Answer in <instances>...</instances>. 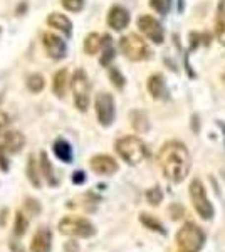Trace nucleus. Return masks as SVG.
Listing matches in <instances>:
<instances>
[{
  "instance_id": "nucleus-35",
  "label": "nucleus",
  "mask_w": 225,
  "mask_h": 252,
  "mask_svg": "<svg viewBox=\"0 0 225 252\" xmlns=\"http://www.w3.org/2000/svg\"><path fill=\"white\" fill-rule=\"evenodd\" d=\"M86 182V173L81 172V170H77V172L72 173V184L74 185H83Z\"/></svg>"
},
{
  "instance_id": "nucleus-11",
  "label": "nucleus",
  "mask_w": 225,
  "mask_h": 252,
  "mask_svg": "<svg viewBox=\"0 0 225 252\" xmlns=\"http://www.w3.org/2000/svg\"><path fill=\"white\" fill-rule=\"evenodd\" d=\"M89 166H91V170L94 173L97 175H104V177H109V175H114L120 170V165H118V161L114 160L113 157L109 155H96L91 158V161H89Z\"/></svg>"
},
{
  "instance_id": "nucleus-29",
  "label": "nucleus",
  "mask_w": 225,
  "mask_h": 252,
  "mask_svg": "<svg viewBox=\"0 0 225 252\" xmlns=\"http://www.w3.org/2000/svg\"><path fill=\"white\" fill-rule=\"evenodd\" d=\"M61 3L69 12H81L84 9V0H61Z\"/></svg>"
},
{
  "instance_id": "nucleus-14",
  "label": "nucleus",
  "mask_w": 225,
  "mask_h": 252,
  "mask_svg": "<svg viewBox=\"0 0 225 252\" xmlns=\"http://www.w3.org/2000/svg\"><path fill=\"white\" fill-rule=\"evenodd\" d=\"M2 146L5 148L7 153H19L20 150L26 146V136H24L20 131H17V129L7 131L5 135H3Z\"/></svg>"
},
{
  "instance_id": "nucleus-26",
  "label": "nucleus",
  "mask_w": 225,
  "mask_h": 252,
  "mask_svg": "<svg viewBox=\"0 0 225 252\" xmlns=\"http://www.w3.org/2000/svg\"><path fill=\"white\" fill-rule=\"evenodd\" d=\"M101 47H103V56H101V64L103 66H109V63L114 59V49L111 44V39L106 35L103 37V42H101Z\"/></svg>"
},
{
  "instance_id": "nucleus-36",
  "label": "nucleus",
  "mask_w": 225,
  "mask_h": 252,
  "mask_svg": "<svg viewBox=\"0 0 225 252\" xmlns=\"http://www.w3.org/2000/svg\"><path fill=\"white\" fill-rule=\"evenodd\" d=\"M9 123H10L9 115H7L5 111H0V133L5 131V128L9 126Z\"/></svg>"
},
{
  "instance_id": "nucleus-12",
  "label": "nucleus",
  "mask_w": 225,
  "mask_h": 252,
  "mask_svg": "<svg viewBox=\"0 0 225 252\" xmlns=\"http://www.w3.org/2000/svg\"><path fill=\"white\" fill-rule=\"evenodd\" d=\"M52 249V232L49 227H40L34 234L31 242V252H51Z\"/></svg>"
},
{
  "instance_id": "nucleus-13",
  "label": "nucleus",
  "mask_w": 225,
  "mask_h": 252,
  "mask_svg": "<svg viewBox=\"0 0 225 252\" xmlns=\"http://www.w3.org/2000/svg\"><path fill=\"white\" fill-rule=\"evenodd\" d=\"M129 24V14L126 9H123L120 5H114L109 9L108 14V26L111 27L113 31L121 32L123 29H126Z\"/></svg>"
},
{
  "instance_id": "nucleus-17",
  "label": "nucleus",
  "mask_w": 225,
  "mask_h": 252,
  "mask_svg": "<svg viewBox=\"0 0 225 252\" xmlns=\"http://www.w3.org/2000/svg\"><path fill=\"white\" fill-rule=\"evenodd\" d=\"M67 86H69V72L67 69H61L54 74L52 78V93L57 96V97H64L67 91Z\"/></svg>"
},
{
  "instance_id": "nucleus-32",
  "label": "nucleus",
  "mask_w": 225,
  "mask_h": 252,
  "mask_svg": "<svg viewBox=\"0 0 225 252\" xmlns=\"http://www.w3.org/2000/svg\"><path fill=\"white\" fill-rule=\"evenodd\" d=\"M26 209H27V214L32 215V217H35V215L40 214V210H42V207L35 198H27L26 200Z\"/></svg>"
},
{
  "instance_id": "nucleus-21",
  "label": "nucleus",
  "mask_w": 225,
  "mask_h": 252,
  "mask_svg": "<svg viewBox=\"0 0 225 252\" xmlns=\"http://www.w3.org/2000/svg\"><path fill=\"white\" fill-rule=\"evenodd\" d=\"M26 173H27V178L35 189H40L42 187V182H40V172H39V165L35 161L34 157H29V161H27V168H26Z\"/></svg>"
},
{
  "instance_id": "nucleus-39",
  "label": "nucleus",
  "mask_w": 225,
  "mask_h": 252,
  "mask_svg": "<svg viewBox=\"0 0 225 252\" xmlns=\"http://www.w3.org/2000/svg\"><path fill=\"white\" fill-rule=\"evenodd\" d=\"M217 126H219L220 129L224 131V136H225V123H222V121H217Z\"/></svg>"
},
{
  "instance_id": "nucleus-20",
  "label": "nucleus",
  "mask_w": 225,
  "mask_h": 252,
  "mask_svg": "<svg viewBox=\"0 0 225 252\" xmlns=\"http://www.w3.org/2000/svg\"><path fill=\"white\" fill-rule=\"evenodd\" d=\"M140 222L146 227V229L153 230V232H157L160 235H168V230L165 229V225H163L157 217H153V215H150L146 212L140 214Z\"/></svg>"
},
{
  "instance_id": "nucleus-16",
  "label": "nucleus",
  "mask_w": 225,
  "mask_h": 252,
  "mask_svg": "<svg viewBox=\"0 0 225 252\" xmlns=\"http://www.w3.org/2000/svg\"><path fill=\"white\" fill-rule=\"evenodd\" d=\"M47 24L51 27H54V29H57L59 32H63L64 35L71 37V34H72V22L64 14H59V12H52V14L47 17Z\"/></svg>"
},
{
  "instance_id": "nucleus-27",
  "label": "nucleus",
  "mask_w": 225,
  "mask_h": 252,
  "mask_svg": "<svg viewBox=\"0 0 225 252\" xmlns=\"http://www.w3.org/2000/svg\"><path fill=\"white\" fill-rule=\"evenodd\" d=\"M44 86H46V83H44V78L42 74H31L27 78V88L31 93H40L44 89Z\"/></svg>"
},
{
  "instance_id": "nucleus-2",
  "label": "nucleus",
  "mask_w": 225,
  "mask_h": 252,
  "mask_svg": "<svg viewBox=\"0 0 225 252\" xmlns=\"http://www.w3.org/2000/svg\"><path fill=\"white\" fill-rule=\"evenodd\" d=\"M178 252H200L207 242V235L195 222H185L175 235Z\"/></svg>"
},
{
  "instance_id": "nucleus-25",
  "label": "nucleus",
  "mask_w": 225,
  "mask_h": 252,
  "mask_svg": "<svg viewBox=\"0 0 225 252\" xmlns=\"http://www.w3.org/2000/svg\"><path fill=\"white\" fill-rule=\"evenodd\" d=\"M27 229H29V220L26 217L24 212H19L15 214V220H14V234L17 237H22L24 234H27Z\"/></svg>"
},
{
  "instance_id": "nucleus-4",
  "label": "nucleus",
  "mask_w": 225,
  "mask_h": 252,
  "mask_svg": "<svg viewBox=\"0 0 225 252\" xmlns=\"http://www.w3.org/2000/svg\"><path fill=\"white\" fill-rule=\"evenodd\" d=\"M59 232L67 237H79L89 239L96 235V227L94 223L86 217H76V215H66L59 220L57 225Z\"/></svg>"
},
{
  "instance_id": "nucleus-31",
  "label": "nucleus",
  "mask_w": 225,
  "mask_h": 252,
  "mask_svg": "<svg viewBox=\"0 0 225 252\" xmlns=\"http://www.w3.org/2000/svg\"><path fill=\"white\" fill-rule=\"evenodd\" d=\"M109 78H111V83L118 89H123V86H125V76L116 67H109Z\"/></svg>"
},
{
  "instance_id": "nucleus-3",
  "label": "nucleus",
  "mask_w": 225,
  "mask_h": 252,
  "mask_svg": "<svg viewBox=\"0 0 225 252\" xmlns=\"http://www.w3.org/2000/svg\"><path fill=\"white\" fill-rule=\"evenodd\" d=\"M116 152L128 165H140L148 157V148L138 136H123L116 141Z\"/></svg>"
},
{
  "instance_id": "nucleus-9",
  "label": "nucleus",
  "mask_w": 225,
  "mask_h": 252,
  "mask_svg": "<svg viewBox=\"0 0 225 252\" xmlns=\"http://www.w3.org/2000/svg\"><path fill=\"white\" fill-rule=\"evenodd\" d=\"M136 24H138V27H140V31L151 40V42L163 44V40H165V32H163L161 24H160L157 19H153L151 15H141V17H138Z\"/></svg>"
},
{
  "instance_id": "nucleus-10",
  "label": "nucleus",
  "mask_w": 225,
  "mask_h": 252,
  "mask_svg": "<svg viewBox=\"0 0 225 252\" xmlns=\"http://www.w3.org/2000/svg\"><path fill=\"white\" fill-rule=\"evenodd\" d=\"M42 44L44 49H46L47 56L54 61H61L66 58V52H67V46L59 35L52 34V32H46L42 35Z\"/></svg>"
},
{
  "instance_id": "nucleus-28",
  "label": "nucleus",
  "mask_w": 225,
  "mask_h": 252,
  "mask_svg": "<svg viewBox=\"0 0 225 252\" xmlns=\"http://www.w3.org/2000/svg\"><path fill=\"white\" fill-rule=\"evenodd\" d=\"M145 197H146V202L153 207H158L163 202V192L160 187H151V189H148L145 193Z\"/></svg>"
},
{
  "instance_id": "nucleus-34",
  "label": "nucleus",
  "mask_w": 225,
  "mask_h": 252,
  "mask_svg": "<svg viewBox=\"0 0 225 252\" xmlns=\"http://www.w3.org/2000/svg\"><path fill=\"white\" fill-rule=\"evenodd\" d=\"M170 214H171V219H173V220H178L180 217H183V207L173 204L170 207Z\"/></svg>"
},
{
  "instance_id": "nucleus-5",
  "label": "nucleus",
  "mask_w": 225,
  "mask_h": 252,
  "mask_svg": "<svg viewBox=\"0 0 225 252\" xmlns=\"http://www.w3.org/2000/svg\"><path fill=\"white\" fill-rule=\"evenodd\" d=\"M188 193H190V200L193 204L195 212L200 215V219L203 220H212L215 215V209L212 205V202L208 200L207 197V190L205 185L200 178H193L190 182V187H188Z\"/></svg>"
},
{
  "instance_id": "nucleus-33",
  "label": "nucleus",
  "mask_w": 225,
  "mask_h": 252,
  "mask_svg": "<svg viewBox=\"0 0 225 252\" xmlns=\"http://www.w3.org/2000/svg\"><path fill=\"white\" fill-rule=\"evenodd\" d=\"M0 170L9 172V157H7V152L2 145H0Z\"/></svg>"
},
{
  "instance_id": "nucleus-30",
  "label": "nucleus",
  "mask_w": 225,
  "mask_h": 252,
  "mask_svg": "<svg viewBox=\"0 0 225 252\" xmlns=\"http://www.w3.org/2000/svg\"><path fill=\"white\" fill-rule=\"evenodd\" d=\"M150 7L157 10L158 14L165 15L170 10V0H150Z\"/></svg>"
},
{
  "instance_id": "nucleus-8",
  "label": "nucleus",
  "mask_w": 225,
  "mask_h": 252,
  "mask_svg": "<svg viewBox=\"0 0 225 252\" xmlns=\"http://www.w3.org/2000/svg\"><path fill=\"white\" fill-rule=\"evenodd\" d=\"M94 108H96V116L101 126L108 128L114 123L116 108H114V97L109 93H99L94 101Z\"/></svg>"
},
{
  "instance_id": "nucleus-1",
  "label": "nucleus",
  "mask_w": 225,
  "mask_h": 252,
  "mask_svg": "<svg viewBox=\"0 0 225 252\" xmlns=\"http://www.w3.org/2000/svg\"><path fill=\"white\" fill-rule=\"evenodd\" d=\"M158 165L168 180H171L173 184H182L188 177L192 166V158L187 145L178 140L166 141L160 148Z\"/></svg>"
},
{
  "instance_id": "nucleus-18",
  "label": "nucleus",
  "mask_w": 225,
  "mask_h": 252,
  "mask_svg": "<svg viewBox=\"0 0 225 252\" xmlns=\"http://www.w3.org/2000/svg\"><path fill=\"white\" fill-rule=\"evenodd\" d=\"M39 172H40V175H42L44 178H46L47 185H51V187L57 185V178H56V175H54V168H52V163H51V160H49V157H47L46 152H40Z\"/></svg>"
},
{
  "instance_id": "nucleus-19",
  "label": "nucleus",
  "mask_w": 225,
  "mask_h": 252,
  "mask_svg": "<svg viewBox=\"0 0 225 252\" xmlns=\"http://www.w3.org/2000/svg\"><path fill=\"white\" fill-rule=\"evenodd\" d=\"M52 150H54V155L59 158L63 163H71L72 161V148L69 145V141H66L64 138H57L52 145Z\"/></svg>"
},
{
  "instance_id": "nucleus-24",
  "label": "nucleus",
  "mask_w": 225,
  "mask_h": 252,
  "mask_svg": "<svg viewBox=\"0 0 225 252\" xmlns=\"http://www.w3.org/2000/svg\"><path fill=\"white\" fill-rule=\"evenodd\" d=\"M215 34L219 42L225 46V3H220L219 5V14H217V20H215Z\"/></svg>"
},
{
  "instance_id": "nucleus-15",
  "label": "nucleus",
  "mask_w": 225,
  "mask_h": 252,
  "mask_svg": "<svg viewBox=\"0 0 225 252\" xmlns=\"http://www.w3.org/2000/svg\"><path fill=\"white\" fill-rule=\"evenodd\" d=\"M148 91L155 99H168V88L161 74H153L148 78Z\"/></svg>"
},
{
  "instance_id": "nucleus-40",
  "label": "nucleus",
  "mask_w": 225,
  "mask_h": 252,
  "mask_svg": "<svg viewBox=\"0 0 225 252\" xmlns=\"http://www.w3.org/2000/svg\"><path fill=\"white\" fill-rule=\"evenodd\" d=\"M0 32H2V31H0Z\"/></svg>"
},
{
  "instance_id": "nucleus-22",
  "label": "nucleus",
  "mask_w": 225,
  "mask_h": 252,
  "mask_svg": "<svg viewBox=\"0 0 225 252\" xmlns=\"http://www.w3.org/2000/svg\"><path fill=\"white\" fill-rule=\"evenodd\" d=\"M101 42H103V37H101L99 34H96V32H91V34L86 35V39H84L86 54H89V56L97 54V51L101 49Z\"/></svg>"
},
{
  "instance_id": "nucleus-23",
  "label": "nucleus",
  "mask_w": 225,
  "mask_h": 252,
  "mask_svg": "<svg viewBox=\"0 0 225 252\" xmlns=\"http://www.w3.org/2000/svg\"><path fill=\"white\" fill-rule=\"evenodd\" d=\"M131 125L138 133H146L150 129V121L145 111H133L131 113Z\"/></svg>"
},
{
  "instance_id": "nucleus-6",
  "label": "nucleus",
  "mask_w": 225,
  "mask_h": 252,
  "mask_svg": "<svg viewBox=\"0 0 225 252\" xmlns=\"http://www.w3.org/2000/svg\"><path fill=\"white\" fill-rule=\"evenodd\" d=\"M71 89L74 96V104L81 113L88 111L89 101H91V84H89L88 74L83 69H77L72 74L71 79Z\"/></svg>"
},
{
  "instance_id": "nucleus-38",
  "label": "nucleus",
  "mask_w": 225,
  "mask_h": 252,
  "mask_svg": "<svg viewBox=\"0 0 225 252\" xmlns=\"http://www.w3.org/2000/svg\"><path fill=\"white\" fill-rule=\"evenodd\" d=\"M10 251H12V252H24V247L20 246L19 242H14V241H12V242H10Z\"/></svg>"
},
{
  "instance_id": "nucleus-7",
  "label": "nucleus",
  "mask_w": 225,
  "mask_h": 252,
  "mask_svg": "<svg viewBox=\"0 0 225 252\" xmlns=\"http://www.w3.org/2000/svg\"><path fill=\"white\" fill-rule=\"evenodd\" d=\"M120 47H121L123 54L129 61H134V63L146 61V59H150V56H151L150 47L146 46L145 40L136 34H128V35H125V37H121Z\"/></svg>"
},
{
  "instance_id": "nucleus-37",
  "label": "nucleus",
  "mask_w": 225,
  "mask_h": 252,
  "mask_svg": "<svg viewBox=\"0 0 225 252\" xmlns=\"http://www.w3.org/2000/svg\"><path fill=\"white\" fill-rule=\"evenodd\" d=\"M64 251L66 252H79V244L76 241H67L64 244Z\"/></svg>"
}]
</instances>
